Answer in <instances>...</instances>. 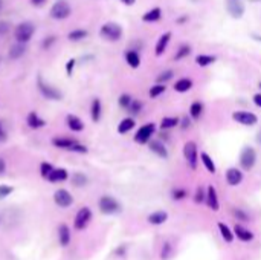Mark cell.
<instances>
[{
	"mask_svg": "<svg viewBox=\"0 0 261 260\" xmlns=\"http://www.w3.org/2000/svg\"><path fill=\"white\" fill-rule=\"evenodd\" d=\"M122 36H124V29L116 21H107V23H104L99 28V37L107 41L116 43L122 39Z\"/></svg>",
	"mask_w": 261,
	"mask_h": 260,
	"instance_id": "6da1fadb",
	"label": "cell"
},
{
	"mask_svg": "<svg viewBox=\"0 0 261 260\" xmlns=\"http://www.w3.org/2000/svg\"><path fill=\"white\" fill-rule=\"evenodd\" d=\"M238 164H240L242 170L244 172H251L252 168L255 167L257 164V150L254 149L252 145H244L242 152H240V156H238Z\"/></svg>",
	"mask_w": 261,
	"mask_h": 260,
	"instance_id": "7a4b0ae2",
	"label": "cell"
},
{
	"mask_svg": "<svg viewBox=\"0 0 261 260\" xmlns=\"http://www.w3.org/2000/svg\"><path fill=\"white\" fill-rule=\"evenodd\" d=\"M184 158L191 170H197L199 165V147L196 141H186L184 144Z\"/></svg>",
	"mask_w": 261,
	"mask_h": 260,
	"instance_id": "3957f363",
	"label": "cell"
},
{
	"mask_svg": "<svg viewBox=\"0 0 261 260\" xmlns=\"http://www.w3.org/2000/svg\"><path fill=\"white\" fill-rule=\"evenodd\" d=\"M154 133H156V124L154 122H145L144 126H141L138 129V132L134 133V142L136 144H149L153 137H154Z\"/></svg>",
	"mask_w": 261,
	"mask_h": 260,
	"instance_id": "277c9868",
	"label": "cell"
},
{
	"mask_svg": "<svg viewBox=\"0 0 261 260\" xmlns=\"http://www.w3.org/2000/svg\"><path fill=\"white\" fill-rule=\"evenodd\" d=\"M34 32H36V26L32 21H21L14 29V37L20 43H28L32 39Z\"/></svg>",
	"mask_w": 261,
	"mask_h": 260,
	"instance_id": "5b68a950",
	"label": "cell"
},
{
	"mask_svg": "<svg viewBox=\"0 0 261 260\" xmlns=\"http://www.w3.org/2000/svg\"><path fill=\"white\" fill-rule=\"evenodd\" d=\"M37 87H38V90H40V94H41L44 98H46V100L60 101V100L63 98V94L60 92V90L56 89V87H54L52 84L46 83L41 77L37 78Z\"/></svg>",
	"mask_w": 261,
	"mask_h": 260,
	"instance_id": "8992f818",
	"label": "cell"
},
{
	"mask_svg": "<svg viewBox=\"0 0 261 260\" xmlns=\"http://www.w3.org/2000/svg\"><path fill=\"white\" fill-rule=\"evenodd\" d=\"M71 14H72V8L66 0H58V2H55L49 11V16L54 20H64L67 17H71Z\"/></svg>",
	"mask_w": 261,
	"mask_h": 260,
	"instance_id": "52a82bcc",
	"label": "cell"
},
{
	"mask_svg": "<svg viewBox=\"0 0 261 260\" xmlns=\"http://www.w3.org/2000/svg\"><path fill=\"white\" fill-rule=\"evenodd\" d=\"M232 120L237 124H242L244 127H254L255 124H258V117L254 114V112H249V110L232 112Z\"/></svg>",
	"mask_w": 261,
	"mask_h": 260,
	"instance_id": "ba28073f",
	"label": "cell"
},
{
	"mask_svg": "<svg viewBox=\"0 0 261 260\" xmlns=\"http://www.w3.org/2000/svg\"><path fill=\"white\" fill-rule=\"evenodd\" d=\"M98 205H99L101 213H104V214H116L121 211L119 202L112 196H103L99 199Z\"/></svg>",
	"mask_w": 261,
	"mask_h": 260,
	"instance_id": "9c48e42d",
	"label": "cell"
},
{
	"mask_svg": "<svg viewBox=\"0 0 261 260\" xmlns=\"http://www.w3.org/2000/svg\"><path fill=\"white\" fill-rule=\"evenodd\" d=\"M226 11L232 19H242L244 16L246 6L242 0H226Z\"/></svg>",
	"mask_w": 261,
	"mask_h": 260,
	"instance_id": "30bf717a",
	"label": "cell"
},
{
	"mask_svg": "<svg viewBox=\"0 0 261 260\" xmlns=\"http://www.w3.org/2000/svg\"><path fill=\"white\" fill-rule=\"evenodd\" d=\"M90 219H92V210H90L89 207H83L81 210L76 213L74 227H75L76 230H84L87 225H89Z\"/></svg>",
	"mask_w": 261,
	"mask_h": 260,
	"instance_id": "8fae6325",
	"label": "cell"
},
{
	"mask_svg": "<svg viewBox=\"0 0 261 260\" xmlns=\"http://www.w3.org/2000/svg\"><path fill=\"white\" fill-rule=\"evenodd\" d=\"M149 149L151 153H154L157 158H161V160H168V149H167V145L162 140H159V138H153L150 142H149Z\"/></svg>",
	"mask_w": 261,
	"mask_h": 260,
	"instance_id": "7c38bea8",
	"label": "cell"
},
{
	"mask_svg": "<svg viewBox=\"0 0 261 260\" xmlns=\"http://www.w3.org/2000/svg\"><path fill=\"white\" fill-rule=\"evenodd\" d=\"M54 200H55L56 205L61 207V208H67V207H71L72 203H74L72 195L67 190H64V188H60V190L55 191V193H54Z\"/></svg>",
	"mask_w": 261,
	"mask_h": 260,
	"instance_id": "4fadbf2b",
	"label": "cell"
},
{
	"mask_svg": "<svg viewBox=\"0 0 261 260\" xmlns=\"http://www.w3.org/2000/svg\"><path fill=\"white\" fill-rule=\"evenodd\" d=\"M224 178H226V182H228V185L231 187H237L240 185L243 182V172L240 170V168L237 167H229L228 170H226L224 173Z\"/></svg>",
	"mask_w": 261,
	"mask_h": 260,
	"instance_id": "5bb4252c",
	"label": "cell"
},
{
	"mask_svg": "<svg viewBox=\"0 0 261 260\" xmlns=\"http://www.w3.org/2000/svg\"><path fill=\"white\" fill-rule=\"evenodd\" d=\"M171 37H173V32L167 31V32H164L162 36L157 39L156 46H154V55H156V57H162V55L165 54L169 41H171Z\"/></svg>",
	"mask_w": 261,
	"mask_h": 260,
	"instance_id": "9a60e30c",
	"label": "cell"
},
{
	"mask_svg": "<svg viewBox=\"0 0 261 260\" xmlns=\"http://www.w3.org/2000/svg\"><path fill=\"white\" fill-rule=\"evenodd\" d=\"M206 205L212 210V211H219L220 208V200H219V195H217V190L215 187L209 185L206 188Z\"/></svg>",
	"mask_w": 261,
	"mask_h": 260,
	"instance_id": "2e32d148",
	"label": "cell"
},
{
	"mask_svg": "<svg viewBox=\"0 0 261 260\" xmlns=\"http://www.w3.org/2000/svg\"><path fill=\"white\" fill-rule=\"evenodd\" d=\"M192 87H194V81H192L191 78H188V77L179 78V80L173 86L174 92H177V94H186V92H189Z\"/></svg>",
	"mask_w": 261,
	"mask_h": 260,
	"instance_id": "e0dca14e",
	"label": "cell"
},
{
	"mask_svg": "<svg viewBox=\"0 0 261 260\" xmlns=\"http://www.w3.org/2000/svg\"><path fill=\"white\" fill-rule=\"evenodd\" d=\"M26 124H28V127L32 129V130H38L41 127L46 126V121H44L37 112H29L28 114V118H26Z\"/></svg>",
	"mask_w": 261,
	"mask_h": 260,
	"instance_id": "ac0fdd59",
	"label": "cell"
},
{
	"mask_svg": "<svg viewBox=\"0 0 261 260\" xmlns=\"http://www.w3.org/2000/svg\"><path fill=\"white\" fill-rule=\"evenodd\" d=\"M161 19H162V8H159V6H154L142 14L144 23H156V21H159Z\"/></svg>",
	"mask_w": 261,
	"mask_h": 260,
	"instance_id": "d6986e66",
	"label": "cell"
},
{
	"mask_svg": "<svg viewBox=\"0 0 261 260\" xmlns=\"http://www.w3.org/2000/svg\"><path fill=\"white\" fill-rule=\"evenodd\" d=\"M66 124H67V127H69L72 132H83L84 130V127H86V124H84V121L79 118V117H76V115H67V118H66Z\"/></svg>",
	"mask_w": 261,
	"mask_h": 260,
	"instance_id": "ffe728a7",
	"label": "cell"
},
{
	"mask_svg": "<svg viewBox=\"0 0 261 260\" xmlns=\"http://www.w3.org/2000/svg\"><path fill=\"white\" fill-rule=\"evenodd\" d=\"M124 59H126V63L131 67V69H138L141 66V55L139 52H136L134 49H129L124 54Z\"/></svg>",
	"mask_w": 261,
	"mask_h": 260,
	"instance_id": "44dd1931",
	"label": "cell"
},
{
	"mask_svg": "<svg viewBox=\"0 0 261 260\" xmlns=\"http://www.w3.org/2000/svg\"><path fill=\"white\" fill-rule=\"evenodd\" d=\"M101 117H103V103L99 98H93L92 104H90V118L93 122H99Z\"/></svg>",
	"mask_w": 261,
	"mask_h": 260,
	"instance_id": "7402d4cb",
	"label": "cell"
},
{
	"mask_svg": "<svg viewBox=\"0 0 261 260\" xmlns=\"http://www.w3.org/2000/svg\"><path fill=\"white\" fill-rule=\"evenodd\" d=\"M26 54V43H20V41H17V43H14L13 46L9 48V59L11 60H19V59H21L23 55Z\"/></svg>",
	"mask_w": 261,
	"mask_h": 260,
	"instance_id": "603a6c76",
	"label": "cell"
},
{
	"mask_svg": "<svg viewBox=\"0 0 261 260\" xmlns=\"http://www.w3.org/2000/svg\"><path fill=\"white\" fill-rule=\"evenodd\" d=\"M199 160H200V162L203 164V167L206 168L208 173H211V175L217 173V167H215V162H214V160H212V158H211L206 152H200Z\"/></svg>",
	"mask_w": 261,
	"mask_h": 260,
	"instance_id": "cb8c5ba5",
	"label": "cell"
},
{
	"mask_svg": "<svg viewBox=\"0 0 261 260\" xmlns=\"http://www.w3.org/2000/svg\"><path fill=\"white\" fill-rule=\"evenodd\" d=\"M78 142L74 138H63V137H55L52 138V145L56 147V149H63V150H71V147Z\"/></svg>",
	"mask_w": 261,
	"mask_h": 260,
	"instance_id": "d4e9b609",
	"label": "cell"
},
{
	"mask_svg": "<svg viewBox=\"0 0 261 260\" xmlns=\"http://www.w3.org/2000/svg\"><path fill=\"white\" fill-rule=\"evenodd\" d=\"M179 124H180L179 117H164L161 122H159V127H161V130H171L179 127Z\"/></svg>",
	"mask_w": 261,
	"mask_h": 260,
	"instance_id": "484cf974",
	"label": "cell"
},
{
	"mask_svg": "<svg viewBox=\"0 0 261 260\" xmlns=\"http://www.w3.org/2000/svg\"><path fill=\"white\" fill-rule=\"evenodd\" d=\"M134 126H136L134 118H133V117H127V118L121 120V122L118 124V129H116V130H118L119 135H126V133H129L130 130H133Z\"/></svg>",
	"mask_w": 261,
	"mask_h": 260,
	"instance_id": "4316f807",
	"label": "cell"
},
{
	"mask_svg": "<svg viewBox=\"0 0 261 260\" xmlns=\"http://www.w3.org/2000/svg\"><path fill=\"white\" fill-rule=\"evenodd\" d=\"M203 110H205V106H203L202 101H194L189 106V117L192 118V121H199L203 115Z\"/></svg>",
	"mask_w": 261,
	"mask_h": 260,
	"instance_id": "83f0119b",
	"label": "cell"
},
{
	"mask_svg": "<svg viewBox=\"0 0 261 260\" xmlns=\"http://www.w3.org/2000/svg\"><path fill=\"white\" fill-rule=\"evenodd\" d=\"M67 178H69V173H67L66 168H54L48 180L49 182H64Z\"/></svg>",
	"mask_w": 261,
	"mask_h": 260,
	"instance_id": "f1b7e54d",
	"label": "cell"
},
{
	"mask_svg": "<svg viewBox=\"0 0 261 260\" xmlns=\"http://www.w3.org/2000/svg\"><path fill=\"white\" fill-rule=\"evenodd\" d=\"M234 234L242 242H251L254 239V234L249 231V230H246L244 227H242V225H235V227H234Z\"/></svg>",
	"mask_w": 261,
	"mask_h": 260,
	"instance_id": "f546056e",
	"label": "cell"
},
{
	"mask_svg": "<svg viewBox=\"0 0 261 260\" xmlns=\"http://www.w3.org/2000/svg\"><path fill=\"white\" fill-rule=\"evenodd\" d=\"M194 61L199 67H208V66H211L217 61V59H215L214 55H209V54H199V55H196Z\"/></svg>",
	"mask_w": 261,
	"mask_h": 260,
	"instance_id": "4dcf8cb0",
	"label": "cell"
},
{
	"mask_svg": "<svg viewBox=\"0 0 261 260\" xmlns=\"http://www.w3.org/2000/svg\"><path fill=\"white\" fill-rule=\"evenodd\" d=\"M191 52H192V49H191L189 44H186V43L180 44V46L177 48V51H176V54H174L173 60H174V61H182V60H185L186 57H189Z\"/></svg>",
	"mask_w": 261,
	"mask_h": 260,
	"instance_id": "1f68e13d",
	"label": "cell"
},
{
	"mask_svg": "<svg viewBox=\"0 0 261 260\" xmlns=\"http://www.w3.org/2000/svg\"><path fill=\"white\" fill-rule=\"evenodd\" d=\"M58 239H60V245L61 246H67L71 242V230L67 225H60V228H58Z\"/></svg>",
	"mask_w": 261,
	"mask_h": 260,
	"instance_id": "d6a6232c",
	"label": "cell"
},
{
	"mask_svg": "<svg viewBox=\"0 0 261 260\" xmlns=\"http://www.w3.org/2000/svg\"><path fill=\"white\" fill-rule=\"evenodd\" d=\"M165 92H167V84H164V83H156V84H153V86L149 89V97H150L151 100H154V98H157V97L164 95Z\"/></svg>",
	"mask_w": 261,
	"mask_h": 260,
	"instance_id": "836d02e7",
	"label": "cell"
},
{
	"mask_svg": "<svg viewBox=\"0 0 261 260\" xmlns=\"http://www.w3.org/2000/svg\"><path fill=\"white\" fill-rule=\"evenodd\" d=\"M167 219H168V214L165 211H154L149 216V222L151 225H162L164 222H167Z\"/></svg>",
	"mask_w": 261,
	"mask_h": 260,
	"instance_id": "e575fe53",
	"label": "cell"
},
{
	"mask_svg": "<svg viewBox=\"0 0 261 260\" xmlns=\"http://www.w3.org/2000/svg\"><path fill=\"white\" fill-rule=\"evenodd\" d=\"M87 36H89V32L86 29H74L67 34V39L71 41H81V40L87 39Z\"/></svg>",
	"mask_w": 261,
	"mask_h": 260,
	"instance_id": "d590c367",
	"label": "cell"
},
{
	"mask_svg": "<svg viewBox=\"0 0 261 260\" xmlns=\"http://www.w3.org/2000/svg\"><path fill=\"white\" fill-rule=\"evenodd\" d=\"M219 230H220V234H222V237L224 239V242H228V243H231L232 240H234V233L231 231V228L228 227L226 223H223V222H219Z\"/></svg>",
	"mask_w": 261,
	"mask_h": 260,
	"instance_id": "8d00e7d4",
	"label": "cell"
},
{
	"mask_svg": "<svg viewBox=\"0 0 261 260\" xmlns=\"http://www.w3.org/2000/svg\"><path fill=\"white\" fill-rule=\"evenodd\" d=\"M142 109H144V103H142V101H141V100H136V98H133V101L130 103V106H129L127 112H129V114H131L133 117H136V115H139V114H141Z\"/></svg>",
	"mask_w": 261,
	"mask_h": 260,
	"instance_id": "74e56055",
	"label": "cell"
},
{
	"mask_svg": "<svg viewBox=\"0 0 261 260\" xmlns=\"http://www.w3.org/2000/svg\"><path fill=\"white\" fill-rule=\"evenodd\" d=\"M87 182H89V179L84 173L76 172V173L72 175V184L75 187H84V185H87Z\"/></svg>",
	"mask_w": 261,
	"mask_h": 260,
	"instance_id": "f35d334b",
	"label": "cell"
},
{
	"mask_svg": "<svg viewBox=\"0 0 261 260\" xmlns=\"http://www.w3.org/2000/svg\"><path fill=\"white\" fill-rule=\"evenodd\" d=\"M173 77H174V71H173V69L162 71L161 74L157 75V78H156V83H164V84H167V81L173 80Z\"/></svg>",
	"mask_w": 261,
	"mask_h": 260,
	"instance_id": "ab89813d",
	"label": "cell"
},
{
	"mask_svg": "<svg viewBox=\"0 0 261 260\" xmlns=\"http://www.w3.org/2000/svg\"><path fill=\"white\" fill-rule=\"evenodd\" d=\"M131 101H133V97H131V95H129V94H122V95L118 98V104H119V107H122V109H126V110H127Z\"/></svg>",
	"mask_w": 261,
	"mask_h": 260,
	"instance_id": "60d3db41",
	"label": "cell"
},
{
	"mask_svg": "<svg viewBox=\"0 0 261 260\" xmlns=\"http://www.w3.org/2000/svg\"><path fill=\"white\" fill-rule=\"evenodd\" d=\"M52 170H54V165H52V164H49V162H41V165H40V173H41V178L48 179V178H49V175L52 173Z\"/></svg>",
	"mask_w": 261,
	"mask_h": 260,
	"instance_id": "b9f144b4",
	"label": "cell"
},
{
	"mask_svg": "<svg viewBox=\"0 0 261 260\" xmlns=\"http://www.w3.org/2000/svg\"><path fill=\"white\" fill-rule=\"evenodd\" d=\"M188 196V191L185 190V188H174L173 191H171V198L174 199V200H182V199H185Z\"/></svg>",
	"mask_w": 261,
	"mask_h": 260,
	"instance_id": "7bdbcfd3",
	"label": "cell"
},
{
	"mask_svg": "<svg viewBox=\"0 0 261 260\" xmlns=\"http://www.w3.org/2000/svg\"><path fill=\"white\" fill-rule=\"evenodd\" d=\"M205 200H206V191L203 190L202 187H199L197 191H196V195H194V202L196 203H202V202H205Z\"/></svg>",
	"mask_w": 261,
	"mask_h": 260,
	"instance_id": "ee69618b",
	"label": "cell"
},
{
	"mask_svg": "<svg viewBox=\"0 0 261 260\" xmlns=\"http://www.w3.org/2000/svg\"><path fill=\"white\" fill-rule=\"evenodd\" d=\"M171 254H173L171 245H169L168 242H165V243H164V248H162V254H161L162 260H168L169 257H171Z\"/></svg>",
	"mask_w": 261,
	"mask_h": 260,
	"instance_id": "f6af8a7d",
	"label": "cell"
},
{
	"mask_svg": "<svg viewBox=\"0 0 261 260\" xmlns=\"http://www.w3.org/2000/svg\"><path fill=\"white\" fill-rule=\"evenodd\" d=\"M191 126H192V118L191 117H182V118H180L179 127L182 130H188V129H191Z\"/></svg>",
	"mask_w": 261,
	"mask_h": 260,
	"instance_id": "bcb514c9",
	"label": "cell"
},
{
	"mask_svg": "<svg viewBox=\"0 0 261 260\" xmlns=\"http://www.w3.org/2000/svg\"><path fill=\"white\" fill-rule=\"evenodd\" d=\"M69 152H75V153H87L89 152V149L84 145V144H81V142H75L72 147H71V150Z\"/></svg>",
	"mask_w": 261,
	"mask_h": 260,
	"instance_id": "7dc6e473",
	"label": "cell"
},
{
	"mask_svg": "<svg viewBox=\"0 0 261 260\" xmlns=\"http://www.w3.org/2000/svg\"><path fill=\"white\" fill-rule=\"evenodd\" d=\"M11 29V23L6 20H0V37H5Z\"/></svg>",
	"mask_w": 261,
	"mask_h": 260,
	"instance_id": "c3c4849f",
	"label": "cell"
},
{
	"mask_svg": "<svg viewBox=\"0 0 261 260\" xmlns=\"http://www.w3.org/2000/svg\"><path fill=\"white\" fill-rule=\"evenodd\" d=\"M55 41H56V37H55V36H49V37H46V39L43 40L41 48H43L44 51H48V49H51V46H52Z\"/></svg>",
	"mask_w": 261,
	"mask_h": 260,
	"instance_id": "681fc988",
	"label": "cell"
},
{
	"mask_svg": "<svg viewBox=\"0 0 261 260\" xmlns=\"http://www.w3.org/2000/svg\"><path fill=\"white\" fill-rule=\"evenodd\" d=\"M13 187L11 185H0V199H3V198H6V196H9L11 193H13Z\"/></svg>",
	"mask_w": 261,
	"mask_h": 260,
	"instance_id": "f907efd6",
	"label": "cell"
},
{
	"mask_svg": "<svg viewBox=\"0 0 261 260\" xmlns=\"http://www.w3.org/2000/svg\"><path fill=\"white\" fill-rule=\"evenodd\" d=\"M75 63H76L75 59H71L69 61L66 63V74H67V75H72V72H74V69H75Z\"/></svg>",
	"mask_w": 261,
	"mask_h": 260,
	"instance_id": "816d5d0a",
	"label": "cell"
},
{
	"mask_svg": "<svg viewBox=\"0 0 261 260\" xmlns=\"http://www.w3.org/2000/svg\"><path fill=\"white\" fill-rule=\"evenodd\" d=\"M232 213L235 214V218L242 219V220H247V214H246L244 211H242L240 208H234V210H232Z\"/></svg>",
	"mask_w": 261,
	"mask_h": 260,
	"instance_id": "f5cc1de1",
	"label": "cell"
},
{
	"mask_svg": "<svg viewBox=\"0 0 261 260\" xmlns=\"http://www.w3.org/2000/svg\"><path fill=\"white\" fill-rule=\"evenodd\" d=\"M252 101H254V104H255L257 107H260V109H261V92L255 94V95L252 97Z\"/></svg>",
	"mask_w": 261,
	"mask_h": 260,
	"instance_id": "db71d44e",
	"label": "cell"
},
{
	"mask_svg": "<svg viewBox=\"0 0 261 260\" xmlns=\"http://www.w3.org/2000/svg\"><path fill=\"white\" fill-rule=\"evenodd\" d=\"M6 172V162L3 158H0V175H3Z\"/></svg>",
	"mask_w": 261,
	"mask_h": 260,
	"instance_id": "11a10c76",
	"label": "cell"
},
{
	"mask_svg": "<svg viewBox=\"0 0 261 260\" xmlns=\"http://www.w3.org/2000/svg\"><path fill=\"white\" fill-rule=\"evenodd\" d=\"M5 140H6V132L3 130L2 122H0V142H3Z\"/></svg>",
	"mask_w": 261,
	"mask_h": 260,
	"instance_id": "9f6ffc18",
	"label": "cell"
},
{
	"mask_svg": "<svg viewBox=\"0 0 261 260\" xmlns=\"http://www.w3.org/2000/svg\"><path fill=\"white\" fill-rule=\"evenodd\" d=\"M119 2L124 3V5H127V6H133L136 3V0H119Z\"/></svg>",
	"mask_w": 261,
	"mask_h": 260,
	"instance_id": "6f0895ef",
	"label": "cell"
},
{
	"mask_svg": "<svg viewBox=\"0 0 261 260\" xmlns=\"http://www.w3.org/2000/svg\"><path fill=\"white\" fill-rule=\"evenodd\" d=\"M257 142L261 145V129L258 130V133H257Z\"/></svg>",
	"mask_w": 261,
	"mask_h": 260,
	"instance_id": "680465c9",
	"label": "cell"
},
{
	"mask_svg": "<svg viewBox=\"0 0 261 260\" xmlns=\"http://www.w3.org/2000/svg\"><path fill=\"white\" fill-rule=\"evenodd\" d=\"M43 2H44V0H32V3H34V5H41Z\"/></svg>",
	"mask_w": 261,
	"mask_h": 260,
	"instance_id": "91938a15",
	"label": "cell"
},
{
	"mask_svg": "<svg viewBox=\"0 0 261 260\" xmlns=\"http://www.w3.org/2000/svg\"><path fill=\"white\" fill-rule=\"evenodd\" d=\"M258 87H260V89H261V81H260V83H258Z\"/></svg>",
	"mask_w": 261,
	"mask_h": 260,
	"instance_id": "94428289",
	"label": "cell"
},
{
	"mask_svg": "<svg viewBox=\"0 0 261 260\" xmlns=\"http://www.w3.org/2000/svg\"><path fill=\"white\" fill-rule=\"evenodd\" d=\"M0 6H2V0H0Z\"/></svg>",
	"mask_w": 261,
	"mask_h": 260,
	"instance_id": "6125c7cd",
	"label": "cell"
},
{
	"mask_svg": "<svg viewBox=\"0 0 261 260\" xmlns=\"http://www.w3.org/2000/svg\"><path fill=\"white\" fill-rule=\"evenodd\" d=\"M0 61H2V60H0Z\"/></svg>",
	"mask_w": 261,
	"mask_h": 260,
	"instance_id": "be15d7a7",
	"label": "cell"
}]
</instances>
